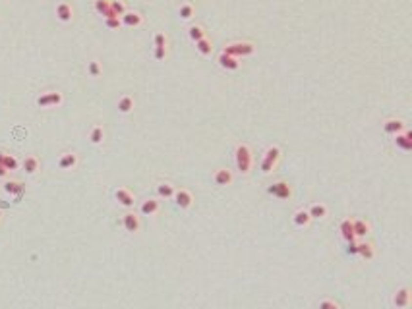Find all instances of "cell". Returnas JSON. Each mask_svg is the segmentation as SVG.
I'll list each match as a JSON object with an SVG mask.
<instances>
[{"label":"cell","instance_id":"cb8c5ba5","mask_svg":"<svg viewBox=\"0 0 412 309\" xmlns=\"http://www.w3.org/2000/svg\"><path fill=\"white\" fill-rule=\"evenodd\" d=\"M20 166L23 168L25 174L33 176V174H37V170H39V158L33 156V154H29V156H25V158L20 162Z\"/></svg>","mask_w":412,"mask_h":309},{"label":"cell","instance_id":"4dcf8cb0","mask_svg":"<svg viewBox=\"0 0 412 309\" xmlns=\"http://www.w3.org/2000/svg\"><path fill=\"white\" fill-rule=\"evenodd\" d=\"M178 16H180V19H182V21H190V19L196 16V8H194L192 4H180V8H178Z\"/></svg>","mask_w":412,"mask_h":309},{"label":"cell","instance_id":"e575fe53","mask_svg":"<svg viewBox=\"0 0 412 309\" xmlns=\"http://www.w3.org/2000/svg\"><path fill=\"white\" fill-rule=\"evenodd\" d=\"M317 309H343L339 302L331 300V298H323L319 304H317Z\"/></svg>","mask_w":412,"mask_h":309},{"label":"cell","instance_id":"277c9868","mask_svg":"<svg viewBox=\"0 0 412 309\" xmlns=\"http://www.w3.org/2000/svg\"><path fill=\"white\" fill-rule=\"evenodd\" d=\"M265 190H267V193H269L271 197H275V199H279V201H288V199H292V195H294V190H292V186H290L287 180H277V182L269 184Z\"/></svg>","mask_w":412,"mask_h":309},{"label":"cell","instance_id":"52a82bcc","mask_svg":"<svg viewBox=\"0 0 412 309\" xmlns=\"http://www.w3.org/2000/svg\"><path fill=\"white\" fill-rule=\"evenodd\" d=\"M62 103H64V97L58 91H47L37 97V106H41V108H51V106H58Z\"/></svg>","mask_w":412,"mask_h":309},{"label":"cell","instance_id":"ba28073f","mask_svg":"<svg viewBox=\"0 0 412 309\" xmlns=\"http://www.w3.org/2000/svg\"><path fill=\"white\" fill-rule=\"evenodd\" d=\"M234 182V174L230 168H217L213 172V184L219 186V188H227V186H232Z\"/></svg>","mask_w":412,"mask_h":309},{"label":"cell","instance_id":"60d3db41","mask_svg":"<svg viewBox=\"0 0 412 309\" xmlns=\"http://www.w3.org/2000/svg\"><path fill=\"white\" fill-rule=\"evenodd\" d=\"M0 220H2V211H0Z\"/></svg>","mask_w":412,"mask_h":309},{"label":"cell","instance_id":"30bf717a","mask_svg":"<svg viewBox=\"0 0 412 309\" xmlns=\"http://www.w3.org/2000/svg\"><path fill=\"white\" fill-rule=\"evenodd\" d=\"M393 137H395L393 143H395L397 149H401L403 153H411L412 151V132L403 130L401 134H397V135H393Z\"/></svg>","mask_w":412,"mask_h":309},{"label":"cell","instance_id":"d6986e66","mask_svg":"<svg viewBox=\"0 0 412 309\" xmlns=\"http://www.w3.org/2000/svg\"><path fill=\"white\" fill-rule=\"evenodd\" d=\"M217 64L223 68V70H228V72H236L240 68V60L234 58V56H227V54H219L217 56Z\"/></svg>","mask_w":412,"mask_h":309},{"label":"cell","instance_id":"5b68a950","mask_svg":"<svg viewBox=\"0 0 412 309\" xmlns=\"http://www.w3.org/2000/svg\"><path fill=\"white\" fill-rule=\"evenodd\" d=\"M122 228L128 234H138L142 230V218H140V214L134 212V211L124 212V216H122Z\"/></svg>","mask_w":412,"mask_h":309},{"label":"cell","instance_id":"44dd1931","mask_svg":"<svg viewBox=\"0 0 412 309\" xmlns=\"http://www.w3.org/2000/svg\"><path fill=\"white\" fill-rule=\"evenodd\" d=\"M339 232H341V238L345 242H352L356 240L354 236V230H352V218H343L341 224H339Z\"/></svg>","mask_w":412,"mask_h":309},{"label":"cell","instance_id":"7402d4cb","mask_svg":"<svg viewBox=\"0 0 412 309\" xmlns=\"http://www.w3.org/2000/svg\"><path fill=\"white\" fill-rule=\"evenodd\" d=\"M4 192H6L8 195H12V197H21L23 192H25V186H23L21 182H18V180H8V182L4 184Z\"/></svg>","mask_w":412,"mask_h":309},{"label":"cell","instance_id":"e0dca14e","mask_svg":"<svg viewBox=\"0 0 412 309\" xmlns=\"http://www.w3.org/2000/svg\"><path fill=\"white\" fill-rule=\"evenodd\" d=\"M159 211H161V201H159L157 197H147V199L142 201V205H140V212H142L144 216H155Z\"/></svg>","mask_w":412,"mask_h":309},{"label":"cell","instance_id":"7c38bea8","mask_svg":"<svg viewBox=\"0 0 412 309\" xmlns=\"http://www.w3.org/2000/svg\"><path fill=\"white\" fill-rule=\"evenodd\" d=\"M352 230H354L356 240H366L371 232V224L366 218H352Z\"/></svg>","mask_w":412,"mask_h":309},{"label":"cell","instance_id":"8fae6325","mask_svg":"<svg viewBox=\"0 0 412 309\" xmlns=\"http://www.w3.org/2000/svg\"><path fill=\"white\" fill-rule=\"evenodd\" d=\"M114 199L118 201V205H122L124 209H132L136 205V197L128 188H118L114 192Z\"/></svg>","mask_w":412,"mask_h":309},{"label":"cell","instance_id":"ab89813d","mask_svg":"<svg viewBox=\"0 0 412 309\" xmlns=\"http://www.w3.org/2000/svg\"><path fill=\"white\" fill-rule=\"evenodd\" d=\"M8 174H10V172H8V170H6V168L0 164V178H8Z\"/></svg>","mask_w":412,"mask_h":309},{"label":"cell","instance_id":"5bb4252c","mask_svg":"<svg viewBox=\"0 0 412 309\" xmlns=\"http://www.w3.org/2000/svg\"><path fill=\"white\" fill-rule=\"evenodd\" d=\"M56 18L62 23H70L74 19V8L70 2H58L56 4Z\"/></svg>","mask_w":412,"mask_h":309},{"label":"cell","instance_id":"74e56055","mask_svg":"<svg viewBox=\"0 0 412 309\" xmlns=\"http://www.w3.org/2000/svg\"><path fill=\"white\" fill-rule=\"evenodd\" d=\"M153 41H155V47H166V35H165L163 31L155 33Z\"/></svg>","mask_w":412,"mask_h":309},{"label":"cell","instance_id":"8d00e7d4","mask_svg":"<svg viewBox=\"0 0 412 309\" xmlns=\"http://www.w3.org/2000/svg\"><path fill=\"white\" fill-rule=\"evenodd\" d=\"M104 25L108 29H120L122 27V21H120V18H106L104 19Z\"/></svg>","mask_w":412,"mask_h":309},{"label":"cell","instance_id":"f35d334b","mask_svg":"<svg viewBox=\"0 0 412 309\" xmlns=\"http://www.w3.org/2000/svg\"><path fill=\"white\" fill-rule=\"evenodd\" d=\"M153 58L155 60H165L166 58V47H155V51H153Z\"/></svg>","mask_w":412,"mask_h":309},{"label":"cell","instance_id":"f1b7e54d","mask_svg":"<svg viewBox=\"0 0 412 309\" xmlns=\"http://www.w3.org/2000/svg\"><path fill=\"white\" fill-rule=\"evenodd\" d=\"M8 172H14V170H18L20 168V160L14 156V154H2V162H0Z\"/></svg>","mask_w":412,"mask_h":309},{"label":"cell","instance_id":"9a60e30c","mask_svg":"<svg viewBox=\"0 0 412 309\" xmlns=\"http://www.w3.org/2000/svg\"><path fill=\"white\" fill-rule=\"evenodd\" d=\"M403 130H407V126H405V122L401 118H389V120L383 122V132L387 135H391V137L397 135V134H401Z\"/></svg>","mask_w":412,"mask_h":309},{"label":"cell","instance_id":"1f68e13d","mask_svg":"<svg viewBox=\"0 0 412 309\" xmlns=\"http://www.w3.org/2000/svg\"><path fill=\"white\" fill-rule=\"evenodd\" d=\"M188 35H190V39H192L194 43H198L200 39H204V37H206V29H204L202 25L194 23V25H190V29H188Z\"/></svg>","mask_w":412,"mask_h":309},{"label":"cell","instance_id":"ffe728a7","mask_svg":"<svg viewBox=\"0 0 412 309\" xmlns=\"http://www.w3.org/2000/svg\"><path fill=\"white\" fill-rule=\"evenodd\" d=\"M292 224L296 228H308L309 224H311V216H309L308 209H298L292 214Z\"/></svg>","mask_w":412,"mask_h":309},{"label":"cell","instance_id":"9c48e42d","mask_svg":"<svg viewBox=\"0 0 412 309\" xmlns=\"http://www.w3.org/2000/svg\"><path fill=\"white\" fill-rule=\"evenodd\" d=\"M172 199H174L176 207L182 209V211H188L190 207L194 205V195H192V192H188V190H184V188L176 190L174 195H172Z\"/></svg>","mask_w":412,"mask_h":309},{"label":"cell","instance_id":"d590c367","mask_svg":"<svg viewBox=\"0 0 412 309\" xmlns=\"http://www.w3.org/2000/svg\"><path fill=\"white\" fill-rule=\"evenodd\" d=\"M347 255H350V257H358V240L347 242Z\"/></svg>","mask_w":412,"mask_h":309},{"label":"cell","instance_id":"836d02e7","mask_svg":"<svg viewBox=\"0 0 412 309\" xmlns=\"http://www.w3.org/2000/svg\"><path fill=\"white\" fill-rule=\"evenodd\" d=\"M87 74H89L91 77H101V74H103L101 62H99V60H91V62L87 64Z\"/></svg>","mask_w":412,"mask_h":309},{"label":"cell","instance_id":"6da1fadb","mask_svg":"<svg viewBox=\"0 0 412 309\" xmlns=\"http://www.w3.org/2000/svg\"><path fill=\"white\" fill-rule=\"evenodd\" d=\"M234 164H236V170L244 176H248L252 172V166H254V153L250 149L248 143H240L236 145L234 149Z\"/></svg>","mask_w":412,"mask_h":309},{"label":"cell","instance_id":"ac0fdd59","mask_svg":"<svg viewBox=\"0 0 412 309\" xmlns=\"http://www.w3.org/2000/svg\"><path fill=\"white\" fill-rule=\"evenodd\" d=\"M80 158L76 153H62L58 156V168L60 170H74L78 166Z\"/></svg>","mask_w":412,"mask_h":309},{"label":"cell","instance_id":"4fadbf2b","mask_svg":"<svg viewBox=\"0 0 412 309\" xmlns=\"http://www.w3.org/2000/svg\"><path fill=\"white\" fill-rule=\"evenodd\" d=\"M375 244L370 240H358V257L364 261H373L375 259Z\"/></svg>","mask_w":412,"mask_h":309},{"label":"cell","instance_id":"7a4b0ae2","mask_svg":"<svg viewBox=\"0 0 412 309\" xmlns=\"http://www.w3.org/2000/svg\"><path fill=\"white\" fill-rule=\"evenodd\" d=\"M256 52V45L250 43V41H234V43H228L223 47V54L227 56H234V58H246V56H252Z\"/></svg>","mask_w":412,"mask_h":309},{"label":"cell","instance_id":"8992f818","mask_svg":"<svg viewBox=\"0 0 412 309\" xmlns=\"http://www.w3.org/2000/svg\"><path fill=\"white\" fill-rule=\"evenodd\" d=\"M391 304L395 309H407L411 306V288L409 286H401L399 290H395Z\"/></svg>","mask_w":412,"mask_h":309},{"label":"cell","instance_id":"f546056e","mask_svg":"<svg viewBox=\"0 0 412 309\" xmlns=\"http://www.w3.org/2000/svg\"><path fill=\"white\" fill-rule=\"evenodd\" d=\"M196 51L200 52L202 56H211L213 54V43H211V39H207V37L200 39L196 43Z\"/></svg>","mask_w":412,"mask_h":309},{"label":"cell","instance_id":"d6a6232c","mask_svg":"<svg viewBox=\"0 0 412 309\" xmlns=\"http://www.w3.org/2000/svg\"><path fill=\"white\" fill-rule=\"evenodd\" d=\"M110 10H112V14L116 18H120V16H124L128 12V8H126V4L122 0H110Z\"/></svg>","mask_w":412,"mask_h":309},{"label":"cell","instance_id":"83f0119b","mask_svg":"<svg viewBox=\"0 0 412 309\" xmlns=\"http://www.w3.org/2000/svg\"><path fill=\"white\" fill-rule=\"evenodd\" d=\"M132 110H134V99H132L130 95H122V97L118 99V112L130 114Z\"/></svg>","mask_w":412,"mask_h":309},{"label":"cell","instance_id":"4316f807","mask_svg":"<svg viewBox=\"0 0 412 309\" xmlns=\"http://www.w3.org/2000/svg\"><path fill=\"white\" fill-rule=\"evenodd\" d=\"M89 141L93 145H101L104 141V128L103 126H93L89 132Z\"/></svg>","mask_w":412,"mask_h":309},{"label":"cell","instance_id":"d4e9b609","mask_svg":"<svg viewBox=\"0 0 412 309\" xmlns=\"http://www.w3.org/2000/svg\"><path fill=\"white\" fill-rule=\"evenodd\" d=\"M176 188L170 184V182H159L157 184V197L159 199H172Z\"/></svg>","mask_w":412,"mask_h":309},{"label":"cell","instance_id":"484cf974","mask_svg":"<svg viewBox=\"0 0 412 309\" xmlns=\"http://www.w3.org/2000/svg\"><path fill=\"white\" fill-rule=\"evenodd\" d=\"M95 12L99 16H103L104 19L106 18H116L112 14V10H110V0H95Z\"/></svg>","mask_w":412,"mask_h":309},{"label":"cell","instance_id":"603a6c76","mask_svg":"<svg viewBox=\"0 0 412 309\" xmlns=\"http://www.w3.org/2000/svg\"><path fill=\"white\" fill-rule=\"evenodd\" d=\"M308 212L311 216V220H323L327 214H329V207L325 203H311L308 207Z\"/></svg>","mask_w":412,"mask_h":309},{"label":"cell","instance_id":"2e32d148","mask_svg":"<svg viewBox=\"0 0 412 309\" xmlns=\"http://www.w3.org/2000/svg\"><path fill=\"white\" fill-rule=\"evenodd\" d=\"M120 21L124 27H140L144 23V16L140 12H134V10H128L124 16H120Z\"/></svg>","mask_w":412,"mask_h":309},{"label":"cell","instance_id":"3957f363","mask_svg":"<svg viewBox=\"0 0 412 309\" xmlns=\"http://www.w3.org/2000/svg\"><path fill=\"white\" fill-rule=\"evenodd\" d=\"M279 160H281V149H279L277 145L267 147L265 153H263V156H261V160H259V170H261V174H271V172L277 168Z\"/></svg>","mask_w":412,"mask_h":309}]
</instances>
